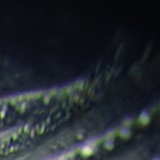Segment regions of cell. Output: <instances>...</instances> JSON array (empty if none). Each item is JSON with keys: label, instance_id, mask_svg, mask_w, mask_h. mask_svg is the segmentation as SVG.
Listing matches in <instances>:
<instances>
[{"label": "cell", "instance_id": "1", "mask_svg": "<svg viewBox=\"0 0 160 160\" xmlns=\"http://www.w3.org/2000/svg\"><path fill=\"white\" fill-rule=\"evenodd\" d=\"M140 120H141V122H142L143 124H147L150 120L149 114H148L147 112H143L142 114H141Z\"/></svg>", "mask_w": 160, "mask_h": 160}]
</instances>
